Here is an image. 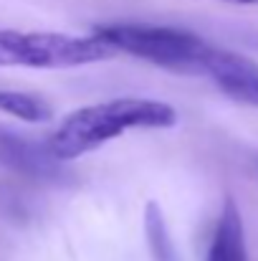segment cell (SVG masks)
I'll use <instances>...</instances> for the list:
<instances>
[{"label": "cell", "mask_w": 258, "mask_h": 261, "mask_svg": "<svg viewBox=\"0 0 258 261\" xmlns=\"http://www.w3.org/2000/svg\"><path fill=\"white\" fill-rule=\"evenodd\" d=\"M225 3H236V5H258V0H225Z\"/></svg>", "instance_id": "9c48e42d"}, {"label": "cell", "mask_w": 258, "mask_h": 261, "mask_svg": "<svg viewBox=\"0 0 258 261\" xmlns=\"http://www.w3.org/2000/svg\"><path fill=\"white\" fill-rule=\"evenodd\" d=\"M0 112L18 117L23 122H31V124L51 119L48 101L36 94H25V91H0Z\"/></svg>", "instance_id": "52a82bcc"}, {"label": "cell", "mask_w": 258, "mask_h": 261, "mask_svg": "<svg viewBox=\"0 0 258 261\" xmlns=\"http://www.w3.org/2000/svg\"><path fill=\"white\" fill-rule=\"evenodd\" d=\"M145 226H147L150 249H152L155 261H177L175 259V251H172V241H170V233H167V226H165V218H162V208L157 203L147 205Z\"/></svg>", "instance_id": "ba28073f"}, {"label": "cell", "mask_w": 258, "mask_h": 261, "mask_svg": "<svg viewBox=\"0 0 258 261\" xmlns=\"http://www.w3.org/2000/svg\"><path fill=\"white\" fill-rule=\"evenodd\" d=\"M94 33H99L119 54H129L134 59L172 71H203L208 51L213 48L200 36L170 25L106 23L99 25Z\"/></svg>", "instance_id": "3957f363"}, {"label": "cell", "mask_w": 258, "mask_h": 261, "mask_svg": "<svg viewBox=\"0 0 258 261\" xmlns=\"http://www.w3.org/2000/svg\"><path fill=\"white\" fill-rule=\"evenodd\" d=\"M0 168L25 177L51 180L61 173V163L51 155L46 142H36L23 132L0 124Z\"/></svg>", "instance_id": "5b68a950"}, {"label": "cell", "mask_w": 258, "mask_h": 261, "mask_svg": "<svg viewBox=\"0 0 258 261\" xmlns=\"http://www.w3.org/2000/svg\"><path fill=\"white\" fill-rule=\"evenodd\" d=\"M205 261H251L246 244V226L238 205L228 198L218 213Z\"/></svg>", "instance_id": "8992f818"}, {"label": "cell", "mask_w": 258, "mask_h": 261, "mask_svg": "<svg viewBox=\"0 0 258 261\" xmlns=\"http://www.w3.org/2000/svg\"><path fill=\"white\" fill-rule=\"evenodd\" d=\"M175 124L177 112L167 101L119 96L71 112L51 132L46 145L59 163H69L104 147L129 129H170Z\"/></svg>", "instance_id": "6da1fadb"}, {"label": "cell", "mask_w": 258, "mask_h": 261, "mask_svg": "<svg viewBox=\"0 0 258 261\" xmlns=\"http://www.w3.org/2000/svg\"><path fill=\"white\" fill-rule=\"evenodd\" d=\"M203 74H208V79L233 101L258 109V64L253 59L213 46Z\"/></svg>", "instance_id": "277c9868"}, {"label": "cell", "mask_w": 258, "mask_h": 261, "mask_svg": "<svg viewBox=\"0 0 258 261\" xmlns=\"http://www.w3.org/2000/svg\"><path fill=\"white\" fill-rule=\"evenodd\" d=\"M117 51L99 36L0 28V66L79 69L111 59Z\"/></svg>", "instance_id": "7a4b0ae2"}]
</instances>
